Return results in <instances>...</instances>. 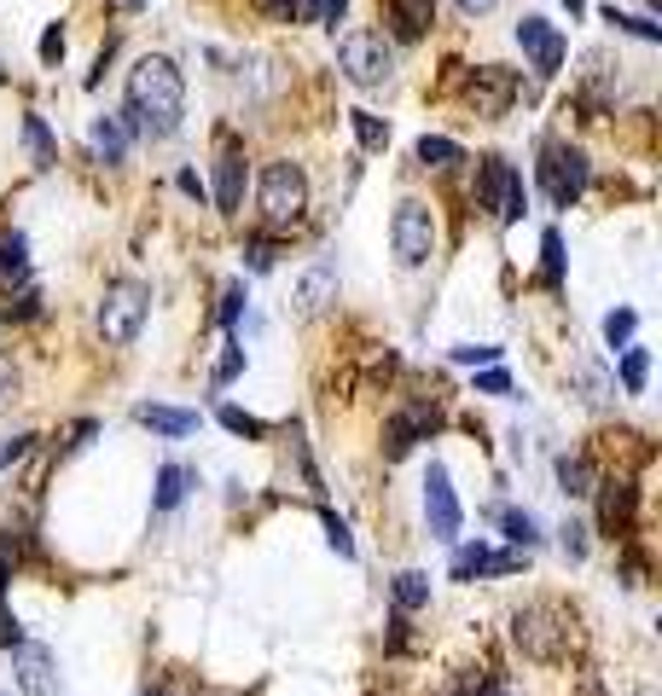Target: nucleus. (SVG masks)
I'll use <instances>...</instances> for the list:
<instances>
[{"label":"nucleus","instance_id":"1","mask_svg":"<svg viewBox=\"0 0 662 696\" xmlns=\"http://www.w3.org/2000/svg\"><path fill=\"white\" fill-rule=\"evenodd\" d=\"M128 128L151 134V140H168L180 134V116H186V81L168 59L146 53L140 64L128 71Z\"/></svg>","mask_w":662,"mask_h":696},{"label":"nucleus","instance_id":"2","mask_svg":"<svg viewBox=\"0 0 662 696\" xmlns=\"http://www.w3.org/2000/svg\"><path fill=\"white\" fill-rule=\"evenodd\" d=\"M512 638H517V650L529 656V661H564L570 650V616H564V604H523L517 616H512Z\"/></svg>","mask_w":662,"mask_h":696},{"label":"nucleus","instance_id":"3","mask_svg":"<svg viewBox=\"0 0 662 696\" xmlns=\"http://www.w3.org/2000/svg\"><path fill=\"white\" fill-rule=\"evenodd\" d=\"M337 64L354 88H384L396 76V47H389L378 29H344L337 36Z\"/></svg>","mask_w":662,"mask_h":696},{"label":"nucleus","instance_id":"4","mask_svg":"<svg viewBox=\"0 0 662 696\" xmlns=\"http://www.w3.org/2000/svg\"><path fill=\"white\" fill-rule=\"evenodd\" d=\"M146 314H151V296H146V284H111L105 296H99V337H105L111 349H128V343H140V331H146Z\"/></svg>","mask_w":662,"mask_h":696},{"label":"nucleus","instance_id":"5","mask_svg":"<svg viewBox=\"0 0 662 696\" xmlns=\"http://www.w3.org/2000/svg\"><path fill=\"white\" fill-rule=\"evenodd\" d=\"M477 210H488L500 227H512L529 210V192H523V175L505 157H483L477 163Z\"/></svg>","mask_w":662,"mask_h":696},{"label":"nucleus","instance_id":"6","mask_svg":"<svg viewBox=\"0 0 662 696\" xmlns=\"http://www.w3.org/2000/svg\"><path fill=\"white\" fill-rule=\"evenodd\" d=\"M302 210H309V175L285 157V163H267L262 168V215L267 227H291V220H302Z\"/></svg>","mask_w":662,"mask_h":696},{"label":"nucleus","instance_id":"7","mask_svg":"<svg viewBox=\"0 0 662 696\" xmlns=\"http://www.w3.org/2000/svg\"><path fill=\"white\" fill-rule=\"evenodd\" d=\"M587 151H575L564 140H547L540 145V186H547V198L558 203V210H570L575 198L587 192Z\"/></svg>","mask_w":662,"mask_h":696},{"label":"nucleus","instance_id":"8","mask_svg":"<svg viewBox=\"0 0 662 696\" xmlns=\"http://www.w3.org/2000/svg\"><path fill=\"white\" fill-rule=\"evenodd\" d=\"M389 244H396V256L401 267H424L436 256V215H430V203H413L407 198L396 220H389Z\"/></svg>","mask_w":662,"mask_h":696},{"label":"nucleus","instance_id":"9","mask_svg":"<svg viewBox=\"0 0 662 696\" xmlns=\"http://www.w3.org/2000/svg\"><path fill=\"white\" fill-rule=\"evenodd\" d=\"M424 522L436 540H460V499H453L448 465H430V477H424Z\"/></svg>","mask_w":662,"mask_h":696},{"label":"nucleus","instance_id":"10","mask_svg":"<svg viewBox=\"0 0 662 696\" xmlns=\"http://www.w3.org/2000/svg\"><path fill=\"white\" fill-rule=\"evenodd\" d=\"M12 673H18L24 696H59V661L41 644H24V638L12 644Z\"/></svg>","mask_w":662,"mask_h":696},{"label":"nucleus","instance_id":"11","mask_svg":"<svg viewBox=\"0 0 662 696\" xmlns=\"http://www.w3.org/2000/svg\"><path fill=\"white\" fill-rule=\"evenodd\" d=\"M517 47L535 59V76H558L564 71V36L547 18H523L517 24Z\"/></svg>","mask_w":662,"mask_h":696},{"label":"nucleus","instance_id":"12","mask_svg":"<svg viewBox=\"0 0 662 696\" xmlns=\"http://www.w3.org/2000/svg\"><path fill=\"white\" fill-rule=\"evenodd\" d=\"M517 569H523V552H488L483 540L453 552V581H495V574H517Z\"/></svg>","mask_w":662,"mask_h":696},{"label":"nucleus","instance_id":"13","mask_svg":"<svg viewBox=\"0 0 662 696\" xmlns=\"http://www.w3.org/2000/svg\"><path fill=\"white\" fill-rule=\"evenodd\" d=\"M512 93H517V81L505 76L500 64H483V71L471 76V88H465L471 111H477V116H488V123H495V116H505V105H512Z\"/></svg>","mask_w":662,"mask_h":696},{"label":"nucleus","instance_id":"14","mask_svg":"<svg viewBox=\"0 0 662 696\" xmlns=\"http://www.w3.org/2000/svg\"><path fill=\"white\" fill-rule=\"evenodd\" d=\"M291 302H297L302 319H314L320 308H332V302H337V262H314L309 274L297 279V296Z\"/></svg>","mask_w":662,"mask_h":696},{"label":"nucleus","instance_id":"15","mask_svg":"<svg viewBox=\"0 0 662 696\" xmlns=\"http://www.w3.org/2000/svg\"><path fill=\"white\" fill-rule=\"evenodd\" d=\"M215 210L221 215H239L245 210V151L227 145L215 157Z\"/></svg>","mask_w":662,"mask_h":696},{"label":"nucleus","instance_id":"16","mask_svg":"<svg viewBox=\"0 0 662 696\" xmlns=\"http://www.w3.org/2000/svg\"><path fill=\"white\" fill-rule=\"evenodd\" d=\"M128 116H93L88 123V145H93V157L99 163H123L128 157Z\"/></svg>","mask_w":662,"mask_h":696},{"label":"nucleus","instance_id":"17","mask_svg":"<svg viewBox=\"0 0 662 696\" xmlns=\"http://www.w3.org/2000/svg\"><path fill=\"white\" fill-rule=\"evenodd\" d=\"M430 430H436V413H401V418H389L384 453H389V458H407V453H413V441H424Z\"/></svg>","mask_w":662,"mask_h":696},{"label":"nucleus","instance_id":"18","mask_svg":"<svg viewBox=\"0 0 662 696\" xmlns=\"http://www.w3.org/2000/svg\"><path fill=\"white\" fill-rule=\"evenodd\" d=\"M134 418H140L146 430H158V435H175V441L198 430V413H186V406H158V401L134 406Z\"/></svg>","mask_w":662,"mask_h":696},{"label":"nucleus","instance_id":"19","mask_svg":"<svg viewBox=\"0 0 662 696\" xmlns=\"http://www.w3.org/2000/svg\"><path fill=\"white\" fill-rule=\"evenodd\" d=\"M436 18V0H389V24H396L401 41H419Z\"/></svg>","mask_w":662,"mask_h":696},{"label":"nucleus","instance_id":"20","mask_svg":"<svg viewBox=\"0 0 662 696\" xmlns=\"http://www.w3.org/2000/svg\"><path fill=\"white\" fill-rule=\"evenodd\" d=\"M413 157L424 163V168H453V163H465V151L448 140V134H424V140L413 145Z\"/></svg>","mask_w":662,"mask_h":696},{"label":"nucleus","instance_id":"21","mask_svg":"<svg viewBox=\"0 0 662 696\" xmlns=\"http://www.w3.org/2000/svg\"><path fill=\"white\" fill-rule=\"evenodd\" d=\"M186 488H192V470H186V465H163L158 470V499H151V505H158V511H175V505L186 499Z\"/></svg>","mask_w":662,"mask_h":696},{"label":"nucleus","instance_id":"22","mask_svg":"<svg viewBox=\"0 0 662 696\" xmlns=\"http://www.w3.org/2000/svg\"><path fill=\"white\" fill-rule=\"evenodd\" d=\"M24 145H29V163H36V168L59 163V145H53V134H47L41 116H24Z\"/></svg>","mask_w":662,"mask_h":696},{"label":"nucleus","instance_id":"23","mask_svg":"<svg viewBox=\"0 0 662 696\" xmlns=\"http://www.w3.org/2000/svg\"><path fill=\"white\" fill-rule=\"evenodd\" d=\"M558 488H564L570 499H587V494H592V470H587V458H575V453L558 458Z\"/></svg>","mask_w":662,"mask_h":696},{"label":"nucleus","instance_id":"24","mask_svg":"<svg viewBox=\"0 0 662 696\" xmlns=\"http://www.w3.org/2000/svg\"><path fill=\"white\" fill-rule=\"evenodd\" d=\"M0 279H29V244H24V232H7L0 239Z\"/></svg>","mask_w":662,"mask_h":696},{"label":"nucleus","instance_id":"25","mask_svg":"<svg viewBox=\"0 0 662 696\" xmlns=\"http://www.w3.org/2000/svg\"><path fill=\"white\" fill-rule=\"evenodd\" d=\"M645 378H651V349L627 343L622 349V389L627 395H645Z\"/></svg>","mask_w":662,"mask_h":696},{"label":"nucleus","instance_id":"26","mask_svg":"<svg viewBox=\"0 0 662 696\" xmlns=\"http://www.w3.org/2000/svg\"><path fill=\"white\" fill-rule=\"evenodd\" d=\"M297 18L302 24H320V29H337L344 24V12H349V0H297Z\"/></svg>","mask_w":662,"mask_h":696},{"label":"nucleus","instance_id":"27","mask_svg":"<svg viewBox=\"0 0 662 696\" xmlns=\"http://www.w3.org/2000/svg\"><path fill=\"white\" fill-rule=\"evenodd\" d=\"M424 604H430V581H424L419 569L396 574V609H401V616H413V609H424Z\"/></svg>","mask_w":662,"mask_h":696},{"label":"nucleus","instance_id":"28","mask_svg":"<svg viewBox=\"0 0 662 696\" xmlns=\"http://www.w3.org/2000/svg\"><path fill=\"white\" fill-rule=\"evenodd\" d=\"M495 517L505 522V540H512L517 552H529V546H540V540H547V534H540V522H535L529 511H495Z\"/></svg>","mask_w":662,"mask_h":696},{"label":"nucleus","instance_id":"29","mask_svg":"<svg viewBox=\"0 0 662 696\" xmlns=\"http://www.w3.org/2000/svg\"><path fill=\"white\" fill-rule=\"evenodd\" d=\"M570 378H575V383H582V389H587V401H592V406H604V401H616V383H610V378H604V371H599V366H592V360H575V371H570Z\"/></svg>","mask_w":662,"mask_h":696},{"label":"nucleus","instance_id":"30","mask_svg":"<svg viewBox=\"0 0 662 696\" xmlns=\"http://www.w3.org/2000/svg\"><path fill=\"white\" fill-rule=\"evenodd\" d=\"M349 123H354V140H361L366 151H384V145H389V123H384V116H372V111H349Z\"/></svg>","mask_w":662,"mask_h":696},{"label":"nucleus","instance_id":"31","mask_svg":"<svg viewBox=\"0 0 662 696\" xmlns=\"http://www.w3.org/2000/svg\"><path fill=\"white\" fill-rule=\"evenodd\" d=\"M540 279L552 284H564V239H558V232H547V239H540Z\"/></svg>","mask_w":662,"mask_h":696},{"label":"nucleus","instance_id":"32","mask_svg":"<svg viewBox=\"0 0 662 696\" xmlns=\"http://www.w3.org/2000/svg\"><path fill=\"white\" fill-rule=\"evenodd\" d=\"M627 517H634V488L616 482V494H604V529H627Z\"/></svg>","mask_w":662,"mask_h":696},{"label":"nucleus","instance_id":"33","mask_svg":"<svg viewBox=\"0 0 662 696\" xmlns=\"http://www.w3.org/2000/svg\"><path fill=\"white\" fill-rule=\"evenodd\" d=\"M634 326H639V314L634 308H616V314L604 319V343L610 349H627V343H634Z\"/></svg>","mask_w":662,"mask_h":696},{"label":"nucleus","instance_id":"34","mask_svg":"<svg viewBox=\"0 0 662 696\" xmlns=\"http://www.w3.org/2000/svg\"><path fill=\"white\" fill-rule=\"evenodd\" d=\"M604 24H616V29H627V36H639V41H662V29L651 18H634V12H616V7H604Z\"/></svg>","mask_w":662,"mask_h":696},{"label":"nucleus","instance_id":"35","mask_svg":"<svg viewBox=\"0 0 662 696\" xmlns=\"http://www.w3.org/2000/svg\"><path fill=\"white\" fill-rule=\"evenodd\" d=\"M221 423H227L233 435H250V441H262V435H267V423H262V418H250V413H239V406H221Z\"/></svg>","mask_w":662,"mask_h":696},{"label":"nucleus","instance_id":"36","mask_svg":"<svg viewBox=\"0 0 662 696\" xmlns=\"http://www.w3.org/2000/svg\"><path fill=\"white\" fill-rule=\"evenodd\" d=\"M239 314H245V284H239V279H233V284H227V291H221V326H227V331H233V326H239Z\"/></svg>","mask_w":662,"mask_h":696},{"label":"nucleus","instance_id":"37","mask_svg":"<svg viewBox=\"0 0 662 696\" xmlns=\"http://www.w3.org/2000/svg\"><path fill=\"white\" fill-rule=\"evenodd\" d=\"M453 360H460V366H495L500 349L495 343H460V349H453Z\"/></svg>","mask_w":662,"mask_h":696},{"label":"nucleus","instance_id":"38","mask_svg":"<svg viewBox=\"0 0 662 696\" xmlns=\"http://www.w3.org/2000/svg\"><path fill=\"white\" fill-rule=\"evenodd\" d=\"M18 366H12V354H0V406H12V401H18Z\"/></svg>","mask_w":662,"mask_h":696},{"label":"nucleus","instance_id":"39","mask_svg":"<svg viewBox=\"0 0 662 696\" xmlns=\"http://www.w3.org/2000/svg\"><path fill=\"white\" fill-rule=\"evenodd\" d=\"M41 64H47V71L64 64V29L59 24H47V36H41Z\"/></svg>","mask_w":662,"mask_h":696},{"label":"nucleus","instance_id":"40","mask_svg":"<svg viewBox=\"0 0 662 696\" xmlns=\"http://www.w3.org/2000/svg\"><path fill=\"white\" fill-rule=\"evenodd\" d=\"M326 540H332V552H337V557H354V540H349V522H337L332 511H326Z\"/></svg>","mask_w":662,"mask_h":696},{"label":"nucleus","instance_id":"41","mask_svg":"<svg viewBox=\"0 0 662 696\" xmlns=\"http://www.w3.org/2000/svg\"><path fill=\"white\" fill-rule=\"evenodd\" d=\"M24 453H29V435H24V430H18V435H0V470L18 465Z\"/></svg>","mask_w":662,"mask_h":696},{"label":"nucleus","instance_id":"42","mask_svg":"<svg viewBox=\"0 0 662 696\" xmlns=\"http://www.w3.org/2000/svg\"><path fill=\"white\" fill-rule=\"evenodd\" d=\"M245 267H250V274H267V267H274V244L257 239V244L245 250Z\"/></svg>","mask_w":662,"mask_h":696},{"label":"nucleus","instance_id":"43","mask_svg":"<svg viewBox=\"0 0 662 696\" xmlns=\"http://www.w3.org/2000/svg\"><path fill=\"white\" fill-rule=\"evenodd\" d=\"M239 366H245V349H239V343H227V354H221V366H215V383L239 378Z\"/></svg>","mask_w":662,"mask_h":696},{"label":"nucleus","instance_id":"44","mask_svg":"<svg viewBox=\"0 0 662 696\" xmlns=\"http://www.w3.org/2000/svg\"><path fill=\"white\" fill-rule=\"evenodd\" d=\"M477 395H512V378H505V371H483V378H477Z\"/></svg>","mask_w":662,"mask_h":696},{"label":"nucleus","instance_id":"45","mask_svg":"<svg viewBox=\"0 0 662 696\" xmlns=\"http://www.w3.org/2000/svg\"><path fill=\"white\" fill-rule=\"evenodd\" d=\"M582 534H587L582 522H570V529H564V552H570V557H582V552H587V540H582Z\"/></svg>","mask_w":662,"mask_h":696},{"label":"nucleus","instance_id":"46","mask_svg":"<svg viewBox=\"0 0 662 696\" xmlns=\"http://www.w3.org/2000/svg\"><path fill=\"white\" fill-rule=\"evenodd\" d=\"M175 186H180V192H186V198H203V180L192 175V168H180V175H175Z\"/></svg>","mask_w":662,"mask_h":696},{"label":"nucleus","instance_id":"47","mask_svg":"<svg viewBox=\"0 0 662 696\" xmlns=\"http://www.w3.org/2000/svg\"><path fill=\"white\" fill-rule=\"evenodd\" d=\"M262 7H267V12H274V18H279V24H291V18H297V12H291V7H297V0H262Z\"/></svg>","mask_w":662,"mask_h":696},{"label":"nucleus","instance_id":"48","mask_svg":"<svg viewBox=\"0 0 662 696\" xmlns=\"http://www.w3.org/2000/svg\"><path fill=\"white\" fill-rule=\"evenodd\" d=\"M24 633H18V621H12V616H0V644H7V650H12V644H18Z\"/></svg>","mask_w":662,"mask_h":696},{"label":"nucleus","instance_id":"49","mask_svg":"<svg viewBox=\"0 0 662 696\" xmlns=\"http://www.w3.org/2000/svg\"><path fill=\"white\" fill-rule=\"evenodd\" d=\"M500 0H460V12H471V18H483V12H495Z\"/></svg>","mask_w":662,"mask_h":696},{"label":"nucleus","instance_id":"50","mask_svg":"<svg viewBox=\"0 0 662 696\" xmlns=\"http://www.w3.org/2000/svg\"><path fill=\"white\" fill-rule=\"evenodd\" d=\"M146 696H168V691H146Z\"/></svg>","mask_w":662,"mask_h":696},{"label":"nucleus","instance_id":"51","mask_svg":"<svg viewBox=\"0 0 662 696\" xmlns=\"http://www.w3.org/2000/svg\"><path fill=\"white\" fill-rule=\"evenodd\" d=\"M483 696H505V691H483Z\"/></svg>","mask_w":662,"mask_h":696}]
</instances>
